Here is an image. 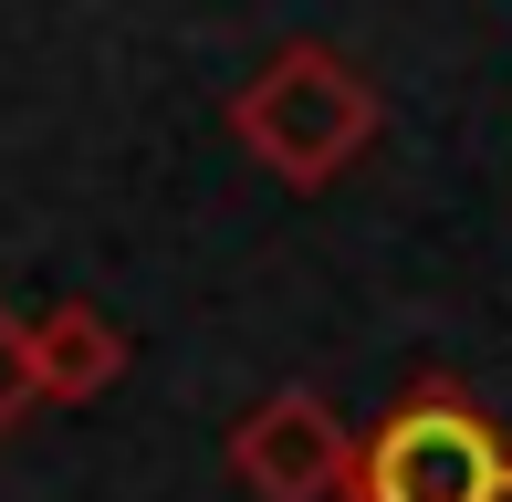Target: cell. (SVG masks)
I'll use <instances>...</instances> for the list:
<instances>
[{"instance_id": "obj_1", "label": "cell", "mask_w": 512, "mask_h": 502, "mask_svg": "<svg viewBox=\"0 0 512 502\" xmlns=\"http://www.w3.org/2000/svg\"><path fill=\"white\" fill-rule=\"evenodd\" d=\"M230 136H241L283 189H324V178H345L377 147V84L345 53H324V42H293V53H272L262 74L230 95Z\"/></svg>"}, {"instance_id": "obj_2", "label": "cell", "mask_w": 512, "mask_h": 502, "mask_svg": "<svg viewBox=\"0 0 512 502\" xmlns=\"http://www.w3.org/2000/svg\"><path fill=\"white\" fill-rule=\"evenodd\" d=\"M335 502H512V440L460 387H408L356 440Z\"/></svg>"}, {"instance_id": "obj_3", "label": "cell", "mask_w": 512, "mask_h": 502, "mask_svg": "<svg viewBox=\"0 0 512 502\" xmlns=\"http://www.w3.org/2000/svg\"><path fill=\"white\" fill-rule=\"evenodd\" d=\"M345 461H356V440L314 387H272L262 408L230 419V482L251 502H335Z\"/></svg>"}, {"instance_id": "obj_4", "label": "cell", "mask_w": 512, "mask_h": 502, "mask_svg": "<svg viewBox=\"0 0 512 502\" xmlns=\"http://www.w3.org/2000/svg\"><path fill=\"white\" fill-rule=\"evenodd\" d=\"M21 346H32V398H53V408H84L126 377V335L95 304H53L42 325H21Z\"/></svg>"}, {"instance_id": "obj_5", "label": "cell", "mask_w": 512, "mask_h": 502, "mask_svg": "<svg viewBox=\"0 0 512 502\" xmlns=\"http://www.w3.org/2000/svg\"><path fill=\"white\" fill-rule=\"evenodd\" d=\"M32 408H42V398H32V346H21V314L0 304V440H11Z\"/></svg>"}]
</instances>
